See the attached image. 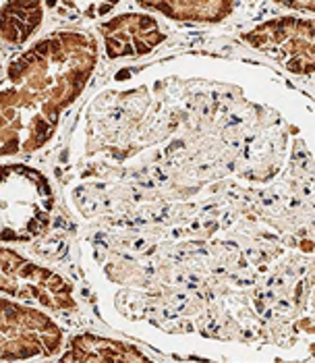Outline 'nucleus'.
I'll return each mask as SVG.
<instances>
[{"label": "nucleus", "instance_id": "f257e3e1", "mask_svg": "<svg viewBox=\"0 0 315 363\" xmlns=\"http://www.w3.org/2000/svg\"><path fill=\"white\" fill-rule=\"evenodd\" d=\"M100 46L87 29H57L15 56L0 79V158L29 156L57 135L62 114L98 69Z\"/></svg>", "mask_w": 315, "mask_h": 363}, {"label": "nucleus", "instance_id": "f03ea898", "mask_svg": "<svg viewBox=\"0 0 315 363\" xmlns=\"http://www.w3.org/2000/svg\"><path fill=\"white\" fill-rule=\"evenodd\" d=\"M57 208L50 179L25 162H0V243H33Z\"/></svg>", "mask_w": 315, "mask_h": 363}, {"label": "nucleus", "instance_id": "7ed1b4c3", "mask_svg": "<svg viewBox=\"0 0 315 363\" xmlns=\"http://www.w3.org/2000/svg\"><path fill=\"white\" fill-rule=\"evenodd\" d=\"M64 347V333L40 309L0 297V363L55 357Z\"/></svg>", "mask_w": 315, "mask_h": 363}, {"label": "nucleus", "instance_id": "20e7f679", "mask_svg": "<svg viewBox=\"0 0 315 363\" xmlns=\"http://www.w3.org/2000/svg\"><path fill=\"white\" fill-rule=\"evenodd\" d=\"M0 293L17 301H31L42 308L71 313L77 311L75 289L57 270L35 264L19 252L0 245Z\"/></svg>", "mask_w": 315, "mask_h": 363}, {"label": "nucleus", "instance_id": "39448f33", "mask_svg": "<svg viewBox=\"0 0 315 363\" xmlns=\"http://www.w3.org/2000/svg\"><path fill=\"white\" fill-rule=\"evenodd\" d=\"M315 23L311 17H276L263 21L249 31H243V40L258 52L276 60L280 67L294 75L311 77Z\"/></svg>", "mask_w": 315, "mask_h": 363}, {"label": "nucleus", "instance_id": "423d86ee", "mask_svg": "<svg viewBox=\"0 0 315 363\" xmlns=\"http://www.w3.org/2000/svg\"><path fill=\"white\" fill-rule=\"evenodd\" d=\"M100 35L108 60L142 58L166 42V31L154 15L147 13L115 15L100 26Z\"/></svg>", "mask_w": 315, "mask_h": 363}, {"label": "nucleus", "instance_id": "0eeeda50", "mask_svg": "<svg viewBox=\"0 0 315 363\" xmlns=\"http://www.w3.org/2000/svg\"><path fill=\"white\" fill-rule=\"evenodd\" d=\"M57 363H156L135 345L98 336L91 333L75 335Z\"/></svg>", "mask_w": 315, "mask_h": 363}, {"label": "nucleus", "instance_id": "6e6552de", "mask_svg": "<svg viewBox=\"0 0 315 363\" xmlns=\"http://www.w3.org/2000/svg\"><path fill=\"white\" fill-rule=\"evenodd\" d=\"M44 21V2H6L0 6V44L21 48Z\"/></svg>", "mask_w": 315, "mask_h": 363}, {"label": "nucleus", "instance_id": "1a4fd4ad", "mask_svg": "<svg viewBox=\"0 0 315 363\" xmlns=\"http://www.w3.org/2000/svg\"><path fill=\"white\" fill-rule=\"evenodd\" d=\"M149 13L164 15L185 23H220L232 15L234 2L227 0H168V2H137Z\"/></svg>", "mask_w": 315, "mask_h": 363}]
</instances>
